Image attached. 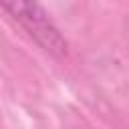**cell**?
<instances>
[{
    "label": "cell",
    "mask_w": 129,
    "mask_h": 129,
    "mask_svg": "<svg viewBox=\"0 0 129 129\" xmlns=\"http://www.w3.org/2000/svg\"><path fill=\"white\" fill-rule=\"evenodd\" d=\"M0 10H4L8 16H12L44 50L54 54L67 52V42L60 36L58 28L52 24V20L46 16V12L38 4L30 2H2Z\"/></svg>",
    "instance_id": "obj_1"
}]
</instances>
